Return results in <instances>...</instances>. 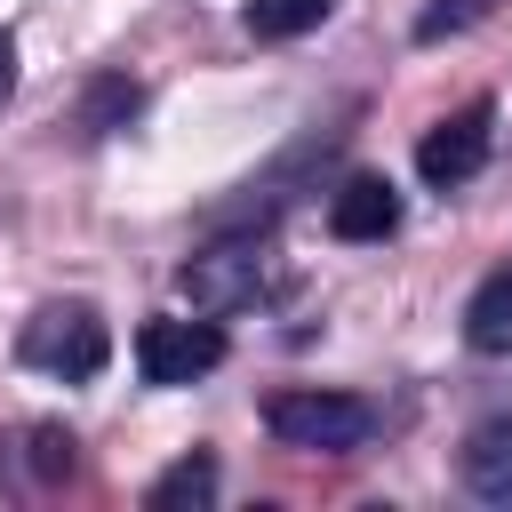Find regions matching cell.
I'll return each instance as SVG.
<instances>
[{"instance_id": "cell-11", "label": "cell", "mask_w": 512, "mask_h": 512, "mask_svg": "<svg viewBox=\"0 0 512 512\" xmlns=\"http://www.w3.org/2000/svg\"><path fill=\"white\" fill-rule=\"evenodd\" d=\"M496 0H432L424 16H416V40H448V32H464V24H480Z\"/></svg>"}, {"instance_id": "cell-7", "label": "cell", "mask_w": 512, "mask_h": 512, "mask_svg": "<svg viewBox=\"0 0 512 512\" xmlns=\"http://www.w3.org/2000/svg\"><path fill=\"white\" fill-rule=\"evenodd\" d=\"M464 488L480 504H512V416H488L464 440Z\"/></svg>"}, {"instance_id": "cell-6", "label": "cell", "mask_w": 512, "mask_h": 512, "mask_svg": "<svg viewBox=\"0 0 512 512\" xmlns=\"http://www.w3.org/2000/svg\"><path fill=\"white\" fill-rule=\"evenodd\" d=\"M392 224H400V192L384 176H344L328 192V232L336 240H384Z\"/></svg>"}, {"instance_id": "cell-3", "label": "cell", "mask_w": 512, "mask_h": 512, "mask_svg": "<svg viewBox=\"0 0 512 512\" xmlns=\"http://www.w3.org/2000/svg\"><path fill=\"white\" fill-rule=\"evenodd\" d=\"M488 144H496V104H488V96H472L464 112H448V120H432V128H424V144H416V176L448 192V184L480 176Z\"/></svg>"}, {"instance_id": "cell-9", "label": "cell", "mask_w": 512, "mask_h": 512, "mask_svg": "<svg viewBox=\"0 0 512 512\" xmlns=\"http://www.w3.org/2000/svg\"><path fill=\"white\" fill-rule=\"evenodd\" d=\"M328 8H336V0H248L240 24H248L256 40H296V32H312Z\"/></svg>"}, {"instance_id": "cell-2", "label": "cell", "mask_w": 512, "mask_h": 512, "mask_svg": "<svg viewBox=\"0 0 512 512\" xmlns=\"http://www.w3.org/2000/svg\"><path fill=\"white\" fill-rule=\"evenodd\" d=\"M16 352H24L40 376L88 384V376H104V360H112V328H104L96 304H40V312L24 320V336H16Z\"/></svg>"}, {"instance_id": "cell-5", "label": "cell", "mask_w": 512, "mask_h": 512, "mask_svg": "<svg viewBox=\"0 0 512 512\" xmlns=\"http://www.w3.org/2000/svg\"><path fill=\"white\" fill-rule=\"evenodd\" d=\"M176 288L192 296V312H232V304H256L264 296V248L240 240V248H208L176 272Z\"/></svg>"}, {"instance_id": "cell-10", "label": "cell", "mask_w": 512, "mask_h": 512, "mask_svg": "<svg viewBox=\"0 0 512 512\" xmlns=\"http://www.w3.org/2000/svg\"><path fill=\"white\" fill-rule=\"evenodd\" d=\"M208 496H216V464H208V456H184V464H168V472L152 480L144 504H152V512H176V504H208Z\"/></svg>"}, {"instance_id": "cell-1", "label": "cell", "mask_w": 512, "mask_h": 512, "mask_svg": "<svg viewBox=\"0 0 512 512\" xmlns=\"http://www.w3.org/2000/svg\"><path fill=\"white\" fill-rule=\"evenodd\" d=\"M264 432L280 448H304V456H344L376 432V408L360 392H328V384H288L264 400Z\"/></svg>"}, {"instance_id": "cell-4", "label": "cell", "mask_w": 512, "mask_h": 512, "mask_svg": "<svg viewBox=\"0 0 512 512\" xmlns=\"http://www.w3.org/2000/svg\"><path fill=\"white\" fill-rule=\"evenodd\" d=\"M224 360V328L216 320H144L136 328V368L144 384H192Z\"/></svg>"}, {"instance_id": "cell-8", "label": "cell", "mask_w": 512, "mask_h": 512, "mask_svg": "<svg viewBox=\"0 0 512 512\" xmlns=\"http://www.w3.org/2000/svg\"><path fill=\"white\" fill-rule=\"evenodd\" d=\"M464 344L472 352H512V264H496L472 304H464Z\"/></svg>"}]
</instances>
